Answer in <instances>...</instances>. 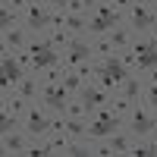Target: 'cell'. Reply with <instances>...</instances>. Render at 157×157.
Masks as SVG:
<instances>
[{
  "label": "cell",
  "mask_w": 157,
  "mask_h": 157,
  "mask_svg": "<svg viewBox=\"0 0 157 157\" xmlns=\"http://www.w3.org/2000/svg\"><path fill=\"white\" fill-rule=\"evenodd\" d=\"M120 126H126V120H120V116L110 110V104H104V107H98L94 116H91L88 135L91 138H110L113 132H120Z\"/></svg>",
  "instance_id": "6da1fadb"
},
{
  "label": "cell",
  "mask_w": 157,
  "mask_h": 157,
  "mask_svg": "<svg viewBox=\"0 0 157 157\" xmlns=\"http://www.w3.org/2000/svg\"><path fill=\"white\" fill-rule=\"evenodd\" d=\"M47 113H50V110L41 104V107H32L29 113L22 116V126H25V132H29L32 138H38V135H47L50 129H54V116H47Z\"/></svg>",
  "instance_id": "7a4b0ae2"
},
{
  "label": "cell",
  "mask_w": 157,
  "mask_h": 157,
  "mask_svg": "<svg viewBox=\"0 0 157 157\" xmlns=\"http://www.w3.org/2000/svg\"><path fill=\"white\" fill-rule=\"evenodd\" d=\"M29 50H32V57H35V75L47 69V66H54V63H60V54H57V47L47 41V38H32L29 41Z\"/></svg>",
  "instance_id": "3957f363"
},
{
  "label": "cell",
  "mask_w": 157,
  "mask_h": 157,
  "mask_svg": "<svg viewBox=\"0 0 157 157\" xmlns=\"http://www.w3.org/2000/svg\"><path fill=\"white\" fill-rule=\"evenodd\" d=\"M69 98H75V94H69L63 82H57V85H44V88H41V104H44L50 113H66Z\"/></svg>",
  "instance_id": "277c9868"
},
{
  "label": "cell",
  "mask_w": 157,
  "mask_h": 157,
  "mask_svg": "<svg viewBox=\"0 0 157 157\" xmlns=\"http://www.w3.org/2000/svg\"><path fill=\"white\" fill-rule=\"evenodd\" d=\"M129 29H135V32L154 29V13L148 10V0H132V6H129Z\"/></svg>",
  "instance_id": "5b68a950"
},
{
  "label": "cell",
  "mask_w": 157,
  "mask_h": 157,
  "mask_svg": "<svg viewBox=\"0 0 157 157\" xmlns=\"http://www.w3.org/2000/svg\"><path fill=\"white\" fill-rule=\"evenodd\" d=\"M129 132H132L135 138H141V135H148L151 129H154V116H148V110H145V104H138L135 101V107H132V113H129Z\"/></svg>",
  "instance_id": "8992f818"
},
{
  "label": "cell",
  "mask_w": 157,
  "mask_h": 157,
  "mask_svg": "<svg viewBox=\"0 0 157 157\" xmlns=\"http://www.w3.org/2000/svg\"><path fill=\"white\" fill-rule=\"evenodd\" d=\"M91 57H94V54H91V44H88V41H78V38H72L63 60H66V66L75 69V66H82V63H88Z\"/></svg>",
  "instance_id": "52a82bcc"
},
{
  "label": "cell",
  "mask_w": 157,
  "mask_h": 157,
  "mask_svg": "<svg viewBox=\"0 0 157 157\" xmlns=\"http://www.w3.org/2000/svg\"><path fill=\"white\" fill-rule=\"evenodd\" d=\"M25 25H29L32 32H44L47 29V13L41 6V0H32L29 10H25Z\"/></svg>",
  "instance_id": "ba28073f"
},
{
  "label": "cell",
  "mask_w": 157,
  "mask_h": 157,
  "mask_svg": "<svg viewBox=\"0 0 157 157\" xmlns=\"http://www.w3.org/2000/svg\"><path fill=\"white\" fill-rule=\"evenodd\" d=\"M82 101H85V107H88V113H94L98 107H104V104H110V91H104L101 85H98V88H91V85H85V88H82Z\"/></svg>",
  "instance_id": "9c48e42d"
},
{
  "label": "cell",
  "mask_w": 157,
  "mask_h": 157,
  "mask_svg": "<svg viewBox=\"0 0 157 157\" xmlns=\"http://www.w3.org/2000/svg\"><path fill=\"white\" fill-rule=\"evenodd\" d=\"M69 132L66 129H50L47 132V148H50V154H66V148H69Z\"/></svg>",
  "instance_id": "30bf717a"
},
{
  "label": "cell",
  "mask_w": 157,
  "mask_h": 157,
  "mask_svg": "<svg viewBox=\"0 0 157 157\" xmlns=\"http://www.w3.org/2000/svg\"><path fill=\"white\" fill-rule=\"evenodd\" d=\"M22 47H29V38H25L22 29H10V32H3V50L16 54V50H22Z\"/></svg>",
  "instance_id": "8fae6325"
},
{
  "label": "cell",
  "mask_w": 157,
  "mask_h": 157,
  "mask_svg": "<svg viewBox=\"0 0 157 157\" xmlns=\"http://www.w3.org/2000/svg\"><path fill=\"white\" fill-rule=\"evenodd\" d=\"M107 38H110L113 50H129V44H132V38H129V25H116V29H110Z\"/></svg>",
  "instance_id": "7c38bea8"
},
{
  "label": "cell",
  "mask_w": 157,
  "mask_h": 157,
  "mask_svg": "<svg viewBox=\"0 0 157 157\" xmlns=\"http://www.w3.org/2000/svg\"><path fill=\"white\" fill-rule=\"evenodd\" d=\"M132 132H113L110 138H104V141H107V145H110V151L113 154H129V145H132Z\"/></svg>",
  "instance_id": "4fadbf2b"
},
{
  "label": "cell",
  "mask_w": 157,
  "mask_h": 157,
  "mask_svg": "<svg viewBox=\"0 0 157 157\" xmlns=\"http://www.w3.org/2000/svg\"><path fill=\"white\" fill-rule=\"evenodd\" d=\"M63 85H66L69 94H82V88H85L88 82L82 78V72H78V69H66V72H63Z\"/></svg>",
  "instance_id": "5bb4252c"
},
{
  "label": "cell",
  "mask_w": 157,
  "mask_h": 157,
  "mask_svg": "<svg viewBox=\"0 0 157 157\" xmlns=\"http://www.w3.org/2000/svg\"><path fill=\"white\" fill-rule=\"evenodd\" d=\"M3 110L6 113H16V116H25L32 107H29V101H25L22 94H10V98H3Z\"/></svg>",
  "instance_id": "9a60e30c"
},
{
  "label": "cell",
  "mask_w": 157,
  "mask_h": 157,
  "mask_svg": "<svg viewBox=\"0 0 157 157\" xmlns=\"http://www.w3.org/2000/svg\"><path fill=\"white\" fill-rule=\"evenodd\" d=\"M25 138L16 132H3V154H25Z\"/></svg>",
  "instance_id": "2e32d148"
},
{
  "label": "cell",
  "mask_w": 157,
  "mask_h": 157,
  "mask_svg": "<svg viewBox=\"0 0 157 157\" xmlns=\"http://www.w3.org/2000/svg\"><path fill=\"white\" fill-rule=\"evenodd\" d=\"M120 88H123V98H129V101H141V91H145V88H141V78H138L135 72L129 75Z\"/></svg>",
  "instance_id": "e0dca14e"
},
{
  "label": "cell",
  "mask_w": 157,
  "mask_h": 157,
  "mask_svg": "<svg viewBox=\"0 0 157 157\" xmlns=\"http://www.w3.org/2000/svg\"><path fill=\"white\" fill-rule=\"evenodd\" d=\"M132 107H135V101H129V98H123V94H116V98H110V110L120 116V120H129V113H132Z\"/></svg>",
  "instance_id": "ac0fdd59"
},
{
  "label": "cell",
  "mask_w": 157,
  "mask_h": 157,
  "mask_svg": "<svg viewBox=\"0 0 157 157\" xmlns=\"http://www.w3.org/2000/svg\"><path fill=\"white\" fill-rule=\"evenodd\" d=\"M47 41L54 44V47H69L72 32H69V29H47Z\"/></svg>",
  "instance_id": "d6986e66"
},
{
  "label": "cell",
  "mask_w": 157,
  "mask_h": 157,
  "mask_svg": "<svg viewBox=\"0 0 157 157\" xmlns=\"http://www.w3.org/2000/svg\"><path fill=\"white\" fill-rule=\"evenodd\" d=\"M66 116H75V120H88V107H85L82 94L69 98V104H66Z\"/></svg>",
  "instance_id": "ffe728a7"
},
{
  "label": "cell",
  "mask_w": 157,
  "mask_h": 157,
  "mask_svg": "<svg viewBox=\"0 0 157 157\" xmlns=\"http://www.w3.org/2000/svg\"><path fill=\"white\" fill-rule=\"evenodd\" d=\"M16 94H22L25 101H35V94H38V82H35V75H25L22 82L16 85Z\"/></svg>",
  "instance_id": "44dd1931"
},
{
  "label": "cell",
  "mask_w": 157,
  "mask_h": 157,
  "mask_svg": "<svg viewBox=\"0 0 157 157\" xmlns=\"http://www.w3.org/2000/svg\"><path fill=\"white\" fill-rule=\"evenodd\" d=\"M91 54H94V57H101V60L113 57V44H110V38H107V35H101L98 41L91 44Z\"/></svg>",
  "instance_id": "7402d4cb"
},
{
  "label": "cell",
  "mask_w": 157,
  "mask_h": 157,
  "mask_svg": "<svg viewBox=\"0 0 157 157\" xmlns=\"http://www.w3.org/2000/svg\"><path fill=\"white\" fill-rule=\"evenodd\" d=\"M66 29L72 35H82L88 29V22H85V13H66Z\"/></svg>",
  "instance_id": "603a6c76"
},
{
  "label": "cell",
  "mask_w": 157,
  "mask_h": 157,
  "mask_svg": "<svg viewBox=\"0 0 157 157\" xmlns=\"http://www.w3.org/2000/svg\"><path fill=\"white\" fill-rule=\"evenodd\" d=\"M66 132H69V138H85V135H88V123L69 116V120H66Z\"/></svg>",
  "instance_id": "cb8c5ba5"
},
{
  "label": "cell",
  "mask_w": 157,
  "mask_h": 157,
  "mask_svg": "<svg viewBox=\"0 0 157 157\" xmlns=\"http://www.w3.org/2000/svg\"><path fill=\"white\" fill-rule=\"evenodd\" d=\"M0 29H3V32L19 29V13H16V10H10V6H3V10H0Z\"/></svg>",
  "instance_id": "d4e9b609"
},
{
  "label": "cell",
  "mask_w": 157,
  "mask_h": 157,
  "mask_svg": "<svg viewBox=\"0 0 157 157\" xmlns=\"http://www.w3.org/2000/svg\"><path fill=\"white\" fill-rule=\"evenodd\" d=\"M16 60H19V66L29 72V75H35V57H32V50H29V47L16 50Z\"/></svg>",
  "instance_id": "484cf974"
},
{
  "label": "cell",
  "mask_w": 157,
  "mask_h": 157,
  "mask_svg": "<svg viewBox=\"0 0 157 157\" xmlns=\"http://www.w3.org/2000/svg\"><path fill=\"white\" fill-rule=\"evenodd\" d=\"M44 75V85H57V82H63V72H66V69H63V66H57V63H54V66H47V69H41Z\"/></svg>",
  "instance_id": "4316f807"
},
{
  "label": "cell",
  "mask_w": 157,
  "mask_h": 157,
  "mask_svg": "<svg viewBox=\"0 0 157 157\" xmlns=\"http://www.w3.org/2000/svg\"><path fill=\"white\" fill-rule=\"evenodd\" d=\"M129 154H132V157L154 154V145H151V141H135V138H132V145H129Z\"/></svg>",
  "instance_id": "83f0119b"
},
{
  "label": "cell",
  "mask_w": 157,
  "mask_h": 157,
  "mask_svg": "<svg viewBox=\"0 0 157 157\" xmlns=\"http://www.w3.org/2000/svg\"><path fill=\"white\" fill-rule=\"evenodd\" d=\"M88 32H91V35H107V32H110V22H107V19H101L98 13H94V19L88 22Z\"/></svg>",
  "instance_id": "f1b7e54d"
},
{
  "label": "cell",
  "mask_w": 157,
  "mask_h": 157,
  "mask_svg": "<svg viewBox=\"0 0 157 157\" xmlns=\"http://www.w3.org/2000/svg\"><path fill=\"white\" fill-rule=\"evenodd\" d=\"M141 101H145L151 110H157V85H154V82H148V88L141 91Z\"/></svg>",
  "instance_id": "f546056e"
},
{
  "label": "cell",
  "mask_w": 157,
  "mask_h": 157,
  "mask_svg": "<svg viewBox=\"0 0 157 157\" xmlns=\"http://www.w3.org/2000/svg\"><path fill=\"white\" fill-rule=\"evenodd\" d=\"M25 154H29V157H41V154H50V148H47V141H38V145L25 148Z\"/></svg>",
  "instance_id": "4dcf8cb0"
},
{
  "label": "cell",
  "mask_w": 157,
  "mask_h": 157,
  "mask_svg": "<svg viewBox=\"0 0 157 157\" xmlns=\"http://www.w3.org/2000/svg\"><path fill=\"white\" fill-rule=\"evenodd\" d=\"M85 10H88L85 0H66V13H85Z\"/></svg>",
  "instance_id": "1f68e13d"
},
{
  "label": "cell",
  "mask_w": 157,
  "mask_h": 157,
  "mask_svg": "<svg viewBox=\"0 0 157 157\" xmlns=\"http://www.w3.org/2000/svg\"><path fill=\"white\" fill-rule=\"evenodd\" d=\"M3 6L16 10V13H25V10H29V0H3Z\"/></svg>",
  "instance_id": "d6a6232c"
},
{
  "label": "cell",
  "mask_w": 157,
  "mask_h": 157,
  "mask_svg": "<svg viewBox=\"0 0 157 157\" xmlns=\"http://www.w3.org/2000/svg\"><path fill=\"white\" fill-rule=\"evenodd\" d=\"M110 3H113L116 10H120V13H123V10H129V6H132V0H110Z\"/></svg>",
  "instance_id": "836d02e7"
},
{
  "label": "cell",
  "mask_w": 157,
  "mask_h": 157,
  "mask_svg": "<svg viewBox=\"0 0 157 157\" xmlns=\"http://www.w3.org/2000/svg\"><path fill=\"white\" fill-rule=\"evenodd\" d=\"M44 3H50V6H57V10H66V0H44Z\"/></svg>",
  "instance_id": "e575fe53"
},
{
  "label": "cell",
  "mask_w": 157,
  "mask_h": 157,
  "mask_svg": "<svg viewBox=\"0 0 157 157\" xmlns=\"http://www.w3.org/2000/svg\"><path fill=\"white\" fill-rule=\"evenodd\" d=\"M151 145H154V154H157V129L151 132Z\"/></svg>",
  "instance_id": "d590c367"
},
{
  "label": "cell",
  "mask_w": 157,
  "mask_h": 157,
  "mask_svg": "<svg viewBox=\"0 0 157 157\" xmlns=\"http://www.w3.org/2000/svg\"><path fill=\"white\" fill-rule=\"evenodd\" d=\"M85 3H88V6H98V3H104V0H85Z\"/></svg>",
  "instance_id": "8d00e7d4"
},
{
  "label": "cell",
  "mask_w": 157,
  "mask_h": 157,
  "mask_svg": "<svg viewBox=\"0 0 157 157\" xmlns=\"http://www.w3.org/2000/svg\"><path fill=\"white\" fill-rule=\"evenodd\" d=\"M151 41H154V44H157V29H154V32H151Z\"/></svg>",
  "instance_id": "74e56055"
},
{
  "label": "cell",
  "mask_w": 157,
  "mask_h": 157,
  "mask_svg": "<svg viewBox=\"0 0 157 157\" xmlns=\"http://www.w3.org/2000/svg\"><path fill=\"white\" fill-rule=\"evenodd\" d=\"M154 129H157V116H154ZM154 129H151V132H154Z\"/></svg>",
  "instance_id": "f35d334b"
},
{
  "label": "cell",
  "mask_w": 157,
  "mask_h": 157,
  "mask_svg": "<svg viewBox=\"0 0 157 157\" xmlns=\"http://www.w3.org/2000/svg\"><path fill=\"white\" fill-rule=\"evenodd\" d=\"M154 29H157V13H154Z\"/></svg>",
  "instance_id": "ab89813d"
},
{
  "label": "cell",
  "mask_w": 157,
  "mask_h": 157,
  "mask_svg": "<svg viewBox=\"0 0 157 157\" xmlns=\"http://www.w3.org/2000/svg\"><path fill=\"white\" fill-rule=\"evenodd\" d=\"M154 3H157V0H154Z\"/></svg>",
  "instance_id": "60d3db41"
}]
</instances>
